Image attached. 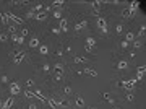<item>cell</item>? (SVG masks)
Listing matches in <instances>:
<instances>
[{"instance_id": "obj_40", "label": "cell", "mask_w": 146, "mask_h": 109, "mask_svg": "<svg viewBox=\"0 0 146 109\" xmlns=\"http://www.w3.org/2000/svg\"><path fill=\"white\" fill-rule=\"evenodd\" d=\"M62 54H63V49H62V47H60V49H57V52H55L57 57H62Z\"/></svg>"}, {"instance_id": "obj_36", "label": "cell", "mask_w": 146, "mask_h": 109, "mask_svg": "<svg viewBox=\"0 0 146 109\" xmlns=\"http://www.w3.org/2000/svg\"><path fill=\"white\" fill-rule=\"evenodd\" d=\"M0 81H2V83H8V77L7 75H2V77H0Z\"/></svg>"}, {"instance_id": "obj_33", "label": "cell", "mask_w": 146, "mask_h": 109, "mask_svg": "<svg viewBox=\"0 0 146 109\" xmlns=\"http://www.w3.org/2000/svg\"><path fill=\"white\" fill-rule=\"evenodd\" d=\"M122 31H123V26H122V25H117V26H115V33H117V34H120Z\"/></svg>"}, {"instance_id": "obj_21", "label": "cell", "mask_w": 146, "mask_h": 109, "mask_svg": "<svg viewBox=\"0 0 146 109\" xmlns=\"http://www.w3.org/2000/svg\"><path fill=\"white\" fill-rule=\"evenodd\" d=\"M75 104H76V106H80V107L84 106V99L81 98V96H76V98H75Z\"/></svg>"}, {"instance_id": "obj_47", "label": "cell", "mask_w": 146, "mask_h": 109, "mask_svg": "<svg viewBox=\"0 0 146 109\" xmlns=\"http://www.w3.org/2000/svg\"><path fill=\"white\" fill-rule=\"evenodd\" d=\"M115 109H119V107H115Z\"/></svg>"}, {"instance_id": "obj_45", "label": "cell", "mask_w": 146, "mask_h": 109, "mask_svg": "<svg viewBox=\"0 0 146 109\" xmlns=\"http://www.w3.org/2000/svg\"><path fill=\"white\" fill-rule=\"evenodd\" d=\"M0 109H3V103L2 101H0Z\"/></svg>"}, {"instance_id": "obj_24", "label": "cell", "mask_w": 146, "mask_h": 109, "mask_svg": "<svg viewBox=\"0 0 146 109\" xmlns=\"http://www.w3.org/2000/svg\"><path fill=\"white\" fill-rule=\"evenodd\" d=\"M24 96H26V98H29V99H34V98H36L34 91H29V90H26V91H24Z\"/></svg>"}, {"instance_id": "obj_13", "label": "cell", "mask_w": 146, "mask_h": 109, "mask_svg": "<svg viewBox=\"0 0 146 109\" xmlns=\"http://www.w3.org/2000/svg\"><path fill=\"white\" fill-rule=\"evenodd\" d=\"M46 18H47V13H44V11H39V13L34 15V20L36 21H42V20H46Z\"/></svg>"}, {"instance_id": "obj_22", "label": "cell", "mask_w": 146, "mask_h": 109, "mask_svg": "<svg viewBox=\"0 0 146 109\" xmlns=\"http://www.w3.org/2000/svg\"><path fill=\"white\" fill-rule=\"evenodd\" d=\"M84 73H88L89 77H97V72L94 69H86V70H84Z\"/></svg>"}, {"instance_id": "obj_14", "label": "cell", "mask_w": 146, "mask_h": 109, "mask_svg": "<svg viewBox=\"0 0 146 109\" xmlns=\"http://www.w3.org/2000/svg\"><path fill=\"white\" fill-rule=\"evenodd\" d=\"M127 67H128V62H127V60H119L117 62V69L119 70H125Z\"/></svg>"}, {"instance_id": "obj_32", "label": "cell", "mask_w": 146, "mask_h": 109, "mask_svg": "<svg viewBox=\"0 0 146 109\" xmlns=\"http://www.w3.org/2000/svg\"><path fill=\"white\" fill-rule=\"evenodd\" d=\"M63 93H65V94H70V93H71V88L68 86V85H65V86H63Z\"/></svg>"}, {"instance_id": "obj_16", "label": "cell", "mask_w": 146, "mask_h": 109, "mask_svg": "<svg viewBox=\"0 0 146 109\" xmlns=\"http://www.w3.org/2000/svg\"><path fill=\"white\" fill-rule=\"evenodd\" d=\"M86 57H83V56H75V59H73V62H75V64H84V62H86Z\"/></svg>"}, {"instance_id": "obj_35", "label": "cell", "mask_w": 146, "mask_h": 109, "mask_svg": "<svg viewBox=\"0 0 146 109\" xmlns=\"http://www.w3.org/2000/svg\"><path fill=\"white\" fill-rule=\"evenodd\" d=\"M52 5H54V7H62V5H63V2H62V0H55V2H54Z\"/></svg>"}, {"instance_id": "obj_30", "label": "cell", "mask_w": 146, "mask_h": 109, "mask_svg": "<svg viewBox=\"0 0 146 109\" xmlns=\"http://www.w3.org/2000/svg\"><path fill=\"white\" fill-rule=\"evenodd\" d=\"M28 34H29V31H28V29H26V28H23V29H21V34H20V36H21V38L24 39V38H26V36H28Z\"/></svg>"}, {"instance_id": "obj_10", "label": "cell", "mask_w": 146, "mask_h": 109, "mask_svg": "<svg viewBox=\"0 0 146 109\" xmlns=\"http://www.w3.org/2000/svg\"><path fill=\"white\" fill-rule=\"evenodd\" d=\"M136 72H138V77H136V80H141V78H143V75L146 73V65H140V67L136 69Z\"/></svg>"}, {"instance_id": "obj_7", "label": "cell", "mask_w": 146, "mask_h": 109, "mask_svg": "<svg viewBox=\"0 0 146 109\" xmlns=\"http://www.w3.org/2000/svg\"><path fill=\"white\" fill-rule=\"evenodd\" d=\"M133 13H135V8H132V7L122 10V16L123 18H130V16H133Z\"/></svg>"}, {"instance_id": "obj_18", "label": "cell", "mask_w": 146, "mask_h": 109, "mask_svg": "<svg viewBox=\"0 0 146 109\" xmlns=\"http://www.w3.org/2000/svg\"><path fill=\"white\" fill-rule=\"evenodd\" d=\"M29 47H39V39L38 38H31L29 39Z\"/></svg>"}, {"instance_id": "obj_25", "label": "cell", "mask_w": 146, "mask_h": 109, "mask_svg": "<svg viewBox=\"0 0 146 109\" xmlns=\"http://www.w3.org/2000/svg\"><path fill=\"white\" fill-rule=\"evenodd\" d=\"M39 52L42 54V56H47V54H49V49H47V46H39Z\"/></svg>"}, {"instance_id": "obj_27", "label": "cell", "mask_w": 146, "mask_h": 109, "mask_svg": "<svg viewBox=\"0 0 146 109\" xmlns=\"http://www.w3.org/2000/svg\"><path fill=\"white\" fill-rule=\"evenodd\" d=\"M54 18H57V20L60 21V20H62V11H60V10H57V11H54Z\"/></svg>"}, {"instance_id": "obj_42", "label": "cell", "mask_w": 146, "mask_h": 109, "mask_svg": "<svg viewBox=\"0 0 146 109\" xmlns=\"http://www.w3.org/2000/svg\"><path fill=\"white\" fill-rule=\"evenodd\" d=\"M28 109H38V106H36V103H29Z\"/></svg>"}, {"instance_id": "obj_17", "label": "cell", "mask_w": 146, "mask_h": 109, "mask_svg": "<svg viewBox=\"0 0 146 109\" xmlns=\"http://www.w3.org/2000/svg\"><path fill=\"white\" fill-rule=\"evenodd\" d=\"M125 41H127V42H132V41H135V33L128 31V33L125 34Z\"/></svg>"}, {"instance_id": "obj_46", "label": "cell", "mask_w": 146, "mask_h": 109, "mask_svg": "<svg viewBox=\"0 0 146 109\" xmlns=\"http://www.w3.org/2000/svg\"><path fill=\"white\" fill-rule=\"evenodd\" d=\"M89 109H94V107H89Z\"/></svg>"}, {"instance_id": "obj_12", "label": "cell", "mask_w": 146, "mask_h": 109, "mask_svg": "<svg viewBox=\"0 0 146 109\" xmlns=\"http://www.w3.org/2000/svg\"><path fill=\"white\" fill-rule=\"evenodd\" d=\"M11 106H13V96H10V98L3 101V109H10Z\"/></svg>"}, {"instance_id": "obj_4", "label": "cell", "mask_w": 146, "mask_h": 109, "mask_svg": "<svg viewBox=\"0 0 146 109\" xmlns=\"http://www.w3.org/2000/svg\"><path fill=\"white\" fill-rule=\"evenodd\" d=\"M8 86H10V93L13 94V96H16L18 93L21 91V86H20V83H18V81H11Z\"/></svg>"}, {"instance_id": "obj_15", "label": "cell", "mask_w": 146, "mask_h": 109, "mask_svg": "<svg viewBox=\"0 0 146 109\" xmlns=\"http://www.w3.org/2000/svg\"><path fill=\"white\" fill-rule=\"evenodd\" d=\"M84 46H88V47H91V49H93V47L96 46V39L89 36V38H86V44H84Z\"/></svg>"}, {"instance_id": "obj_39", "label": "cell", "mask_w": 146, "mask_h": 109, "mask_svg": "<svg viewBox=\"0 0 146 109\" xmlns=\"http://www.w3.org/2000/svg\"><path fill=\"white\" fill-rule=\"evenodd\" d=\"M140 46H141V42H140L138 39H136V41H133V47H135V49H138Z\"/></svg>"}, {"instance_id": "obj_26", "label": "cell", "mask_w": 146, "mask_h": 109, "mask_svg": "<svg viewBox=\"0 0 146 109\" xmlns=\"http://www.w3.org/2000/svg\"><path fill=\"white\" fill-rule=\"evenodd\" d=\"M8 41V34L7 33H0V42H7Z\"/></svg>"}, {"instance_id": "obj_20", "label": "cell", "mask_w": 146, "mask_h": 109, "mask_svg": "<svg viewBox=\"0 0 146 109\" xmlns=\"http://www.w3.org/2000/svg\"><path fill=\"white\" fill-rule=\"evenodd\" d=\"M47 104L50 106L52 109H57V107H59V106H57V101H55V99H50V98H47Z\"/></svg>"}, {"instance_id": "obj_41", "label": "cell", "mask_w": 146, "mask_h": 109, "mask_svg": "<svg viewBox=\"0 0 146 109\" xmlns=\"http://www.w3.org/2000/svg\"><path fill=\"white\" fill-rule=\"evenodd\" d=\"M128 44H130V42H127V41H122V49H127V47H128Z\"/></svg>"}, {"instance_id": "obj_29", "label": "cell", "mask_w": 146, "mask_h": 109, "mask_svg": "<svg viewBox=\"0 0 146 109\" xmlns=\"http://www.w3.org/2000/svg\"><path fill=\"white\" fill-rule=\"evenodd\" d=\"M144 33H146V26L143 25L141 28H140V31H138V34H136V36H144Z\"/></svg>"}, {"instance_id": "obj_9", "label": "cell", "mask_w": 146, "mask_h": 109, "mask_svg": "<svg viewBox=\"0 0 146 109\" xmlns=\"http://www.w3.org/2000/svg\"><path fill=\"white\" fill-rule=\"evenodd\" d=\"M88 26V21L86 20H81V21H78L76 25H75V31H81V29H84Z\"/></svg>"}, {"instance_id": "obj_3", "label": "cell", "mask_w": 146, "mask_h": 109, "mask_svg": "<svg viewBox=\"0 0 146 109\" xmlns=\"http://www.w3.org/2000/svg\"><path fill=\"white\" fill-rule=\"evenodd\" d=\"M11 56H13V64H21L23 59L26 57V52L24 51H15Z\"/></svg>"}, {"instance_id": "obj_1", "label": "cell", "mask_w": 146, "mask_h": 109, "mask_svg": "<svg viewBox=\"0 0 146 109\" xmlns=\"http://www.w3.org/2000/svg\"><path fill=\"white\" fill-rule=\"evenodd\" d=\"M52 73H54V78H55V80H62V77L65 73V65L62 62H57L52 67Z\"/></svg>"}, {"instance_id": "obj_5", "label": "cell", "mask_w": 146, "mask_h": 109, "mask_svg": "<svg viewBox=\"0 0 146 109\" xmlns=\"http://www.w3.org/2000/svg\"><path fill=\"white\" fill-rule=\"evenodd\" d=\"M59 29H60L62 33H67V31H68V21H67L65 18H62V20L59 21Z\"/></svg>"}, {"instance_id": "obj_37", "label": "cell", "mask_w": 146, "mask_h": 109, "mask_svg": "<svg viewBox=\"0 0 146 109\" xmlns=\"http://www.w3.org/2000/svg\"><path fill=\"white\" fill-rule=\"evenodd\" d=\"M24 85H26V86H33V85H34V80H33V78H29V80H26V83H24Z\"/></svg>"}, {"instance_id": "obj_34", "label": "cell", "mask_w": 146, "mask_h": 109, "mask_svg": "<svg viewBox=\"0 0 146 109\" xmlns=\"http://www.w3.org/2000/svg\"><path fill=\"white\" fill-rule=\"evenodd\" d=\"M8 31H10L11 34H16V28H15V25H10V26H8Z\"/></svg>"}, {"instance_id": "obj_19", "label": "cell", "mask_w": 146, "mask_h": 109, "mask_svg": "<svg viewBox=\"0 0 146 109\" xmlns=\"http://www.w3.org/2000/svg\"><path fill=\"white\" fill-rule=\"evenodd\" d=\"M0 20H2V23H3V25H8V21H10L8 13H0Z\"/></svg>"}, {"instance_id": "obj_31", "label": "cell", "mask_w": 146, "mask_h": 109, "mask_svg": "<svg viewBox=\"0 0 146 109\" xmlns=\"http://www.w3.org/2000/svg\"><path fill=\"white\" fill-rule=\"evenodd\" d=\"M10 39L13 41V42H16V44H18V39H20V36H18V34H10Z\"/></svg>"}, {"instance_id": "obj_44", "label": "cell", "mask_w": 146, "mask_h": 109, "mask_svg": "<svg viewBox=\"0 0 146 109\" xmlns=\"http://www.w3.org/2000/svg\"><path fill=\"white\" fill-rule=\"evenodd\" d=\"M52 33H54V34H59L60 29H59V28H52Z\"/></svg>"}, {"instance_id": "obj_28", "label": "cell", "mask_w": 146, "mask_h": 109, "mask_svg": "<svg viewBox=\"0 0 146 109\" xmlns=\"http://www.w3.org/2000/svg\"><path fill=\"white\" fill-rule=\"evenodd\" d=\"M104 99H106L107 103H111V104H112V103H114V99H112V96H111V94H109V93H104Z\"/></svg>"}, {"instance_id": "obj_11", "label": "cell", "mask_w": 146, "mask_h": 109, "mask_svg": "<svg viewBox=\"0 0 146 109\" xmlns=\"http://www.w3.org/2000/svg\"><path fill=\"white\" fill-rule=\"evenodd\" d=\"M42 72H44L46 75L52 73V67H50V64H49V62H44V64H42Z\"/></svg>"}, {"instance_id": "obj_8", "label": "cell", "mask_w": 146, "mask_h": 109, "mask_svg": "<svg viewBox=\"0 0 146 109\" xmlns=\"http://www.w3.org/2000/svg\"><path fill=\"white\" fill-rule=\"evenodd\" d=\"M8 18H10V21H13V23H15V25H21V23H23V20H21L20 16H16V15H13V13H10V11H8Z\"/></svg>"}, {"instance_id": "obj_2", "label": "cell", "mask_w": 146, "mask_h": 109, "mask_svg": "<svg viewBox=\"0 0 146 109\" xmlns=\"http://www.w3.org/2000/svg\"><path fill=\"white\" fill-rule=\"evenodd\" d=\"M107 20L104 16H97V20H96V26L101 29V33H102V36H107L109 34V28H107Z\"/></svg>"}, {"instance_id": "obj_43", "label": "cell", "mask_w": 146, "mask_h": 109, "mask_svg": "<svg viewBox=\"0 0 146 109\" xmlns=\"http://www.w3.org/2000/svg\"><path fill=\"white\" fill-rule=\"evenodd\" d=\"M26 18H34V13H33V11H31V10H29V11H28V13H26Z\"/></svg>"}, {"instance_id": "obj_6", "label": "cell", "mask_w": 146, "mask_h": 109, "mask_svg": "<svg viewBox=\"0 0 146 109\" xmlns=\"http://www.w3.org/2000/svg\"><path fill=\"white\" fill-rule=\"evenodd\" d=\"M138 80L135 78V80H130V81H120L122 85H123V88L127 90V91H130V90H133V86H135V83H136Z\"/></svg>"}, {"instance_id": "obj_23", "label": "cell", "mask_w": 146, "mask_h": 109, "mask_svg": "<svg viewBox=\"0 0 146 109\" xmlns=\"http://www.w3.org/2000/svg\"><path fill=\"white\" fill-rule=\"evenodd\" d=\"M91 5L94 7V10H101L99 7H102V2H99V0H94V2H91Z\"/></svg>"}, {"instance_id": "obj_38", "label": "cell", "mask_w": 146, "mask_h": 109, "mask_svg": "<svg viewBox=\"0 0 146 109\" xmlns=\"http://www.w3.org/2000/svg\"><path fill=\"white\" fill-rule=\"evenodd\" d=\"M125 99H127V101H133V99H135V96H133V93H128Z\"/></svg>"}]
</instances>
